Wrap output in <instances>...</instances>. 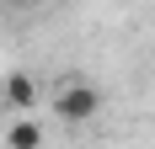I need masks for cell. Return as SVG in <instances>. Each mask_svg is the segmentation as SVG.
<instances>
[{"label": "cell", "mask_w": 155, "mask_h": 149, "mask_svg": "<svg viewBox=\"0 0 155 149\" xmlns=\"http://www.w3.org/2000/svg\"><path fill=\"white\" fill-rule=\"evenodd\" d=\"M54 112H59L64 122H91L96 112H102V90H96L91 80H70V85H59V96H54Z\"/></svg>", "instance_id": "1"}, {"label": "cell", "mask_w": 155, "mask_h": 149, "mask_svg": "<svg viewBox=\"0 0 155 149\" xmlns=\"http://www.w3.org/2000/svg\"><path fill=\"white\" fill-rule=\"evenodd\" d=\"M0 96H5V106H16V112H32V106H38V80L21 74V69H11L5 85H0Z\"/></svg>", "instance_id": "2"}, {"label": "cell", "mask_w": 155, "mask_h": 149, "mask_svg": "<svg viewBox=\"0 0 155 149\" xmlns=\"http://www.w3.org/2000/svg\"><path fill=\"white\" fill-rule=\"evenodd\" d=\"M5 144H11V149H38V144H43V128L27 122V117H16L11 128H5Z\"/></svg>", "instance_id": "3"}]
</instances>
